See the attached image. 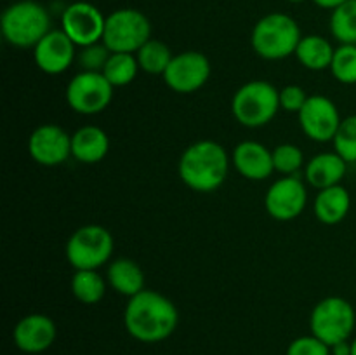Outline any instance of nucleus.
<instances>
[{"label": "nucleus", "mask_w": 356, "mask_h": 355, "mask_svg": "<svg viewBox=\"0 0 356 355\" xmlns=\"http://www.w3.org/2000/svg\"><path fill=\"white\" fill-rule=\"evenodd\" d=\"M287 2H292V3H301V2H306V0H287Z\"/></svg>", "instance_id": "obj_36"}, {"label": "nucleus", "mask_w": 356, "mask_h": 355, "mask_svg": "<svg viewBox=\"0 0 356 355\" xmlns=\"http://www.w3.org/2000/svg\"><path fill=\"white\" fill-rule=\"evenodd\" d=\"M313 2L316 3L318 7H323V9H336V7L343 6L344 2H348V0H313Z\"/></svg>", "instance_id": "obj_34"}, {"label": "nucleus", "mask_w": 356, "mask_h": 355, "mask_svg": "<svg viewBox=\"0 0 356 355\" xmlns=\"http://www.w3.org/2000/svg\"><path fill=\"white\" fill-rule=\"evenodd\" d=\"M179 313L167 296L156 291L143 289L139 294L129 298L124 312L127 333L141 343H159L176 331Z\"/></svg>", "instance_id": "obj_1"}, {"label": "nucleus", "mask_w": 356, "mask_h": 355, "mask_svg": "<svg viewBox=\"0 0 356 355\" xmlns=\"http://www.w3.org/2000/svg\"><path fill=\"white\" fill-rule=\"evenodd\" d=\"M233 166L247 180L263 181L275 171L273 153L257 141H242L233 150Z\"/></svg>", "instance_id": "obj_17"}, {"label": "nucleus", "mask_w": 356, "mask_h": 355, "mask_svg": "<svg viewBox=\"0 0 356 355\" xmlns=\"http://www.w3.org/2000/svg\"><path fill=\"white\" fill-rule=\"evenodd\" d=\"M113 89L101 72H80L66 87V101L76 113L96 115L111 103Z\"/></svg>", "instance_id": "obj_9"}, {"label": "nucleus", "mask_w": 356, "mask_h": 355, "mask_svg": "<svg viewBox=\"0 0 356 355\" xmlns=\"http://www.w3.org/2000/svg\"><path fill=\"white\" fill-rule=\"evenodd\" d=\"M110 56V49L103 42H97L87 47H80V52H76V61L82 66V72H103Z\"/></svg>", "instance_id": "obj_30"}, {"label": "nucleus", "mask_w": 356, "mask_h": 355, "mask_svg": "<svg viewBox=\"0 0 356 355\" xmlns=\"http://www.w3.org/2000/svg\"><path fill=\"white\" fill-rule=\"evenodd\" d=\"M336 49L332 47L327 38L320 35H306L301 38L298 49H296V58L305 68L313 72H322L330 68Z\"/></svg>", "instance_id": "obj_22"}, {"label": "nucleus", "mask_w": 356, "mask_h": 355, "mask_svg": "<svg viewBox=\"0 0 356 355\" xmlns=\"http://www.w3.org/2000/svg\"><path fill=\"white\" fill-rule=\"evenodd\" d=\"M28 152L40 166H61L72 155V136L56 124H42L31 132Z\"/></svg>", "instance_id": "obj_14"}, {"label": "nucleus", "mask_w": 356, "mask_h": 355, "mask_svg": "<svg viewBox=\"0 0 356 355\" xmlns=\"http://www.w3.org/2000/svg\"><path fill=\"white\" fill-rule=\"evenodd\" d=\"M355 326L356 312L353 305L341 296H329L318 301L309 317L312 334L329 347L350 340Z\"/></svg>", "instance_id": "obj_6"}, {"label": "nucleus", "mask_w": 356, "mask_h": 355, "mask_svg": "<svg viewBox=\"0 0 356 355\" xmlns=\"http://www.w3.org/2000/svg\"><path fill=\"white\" fill-rule=\"evenodd\" d=\"M330 352H332V355H351V343L348 340L341 341V343L330 347Z\"/></svg>", "instance_id": "obj_33"}, {"label": "nucleus", "mask_w": 356, "mask_h": 355, "mask_svg": "<svg viewBox=\"0 0 356 355\" xmlns=\"http://www.w3.org/2000/svg\"><path fill=\"white\" fill-rule=\"evenodd\" d=\"M136 58H138L139 68L143 72L149 73V75H163L174 56L170 52L169 45L163 44L162 40H156V38H149L136 52Z\"/></svg>", "instance_id": "obj_25"}, {"label": "nucleus", "mask_w": 356, "mask_h": 355, "mask_svg": "<svg viewBox=\"0 0 356 355\" xmlns=\"http://www.w3.org/2000/svg\"><path fill=\"white\" fill-rule=\"evenodd\" d=\"M334 148L348 164L356 162V115L343 118L334 138Z\"/></svg>", "instance_id": "obj_28"}, {"label": "nucleus", "mask_w": 356, "mask_h": 355, "mask_svg": "<svg viewBox=\"0 0 356 355\" xmlns=\"http://www.w3.org/2000/svg\"><path fill=\"white\" fill-rule=\"evenodd\" d=\"M108 282L118 294L132 298L145 289V274L136 261L118 258L108 267Z\"/></svg>", "instance_id": "obj_21"}, {"label": "nucleus", "mask_w": 356, "mask_h": 355, "mask_svg": "<svg viewBox=\"0 0 356 355\" xmlns=\"http://www.w3.org/2000/svg\"><path fill=\"white\" fill-rule=\"evenodd\" d=\"M348 171V162L336 152L318 153L306 164V181L312 187L323 188L341 184Z\"/></svg>", "instance_id": "obj_18"}, {"label": "nucleus", "mask_w": 356, "mask_h": 355, "mask_svg": "<svg viewBox=\"0 0 356 355\" xmlns=\"http://www.w3.org/2000/svg\"><path fill=\"white\" fill-rule=\"evenodd\" d=\"M301 38V28L294 17L284 13H271L257 21L250 35V44L259 58L280 61L296 54Z\"/></svg>", "instance_id": "obj_3"}, {"label": "nucleus", "mask_w": 356, "mask_h": 355, "mask_svg": "<svg viewBox=\"0 0 356 355\" xmlns=\"http://www.w3.org/2000/svg\"><path fill=\"white\" fill-rule=\"evenodd\" d=\"M306 202H308V191L301 178L285 176L268 188L264 207L273 219L291 221L305 211Z\"/></svg>", "instance_id": "obj_13"}, {"label": "nucleus", "mask_w": 356, "mask_h": 355, "mask_svg": "<svg viewBox=\"0 0 356 355\" xmlns=\"http://www.w3.org/2000/svg\"><path fill=\"white\" fill-rule=\"evenodd\" d=\"M334 79L346 86L356 84V45L341 44L334 52L332 65H330Z\"/></svg>", "instance_id": "obj_27"}, {"label": "nucleus", "mask_w": 356, "mask_h": 355, "mask_svg": "<svg viewBox=\"0 0 356 355\" xmlns=\"http://www.w3.org/2000/svg\"><path fill=\"white\" fill-rule=\"evenodd\" d=\"M0 28L3 38L14 47H35L51 31V16L42 3L19 0L3 10Z\"/></svg>", "instance_id": "obj_4"}, {"label": "nucleus", "mask_w": 356, "mask_h": 355, "mask_svg": "<svg viewBox=\"0 0 356 355\" xmlns=\"http://www.w3.org/2000/svg\"><path fill=\"white\" fill-rule=\"evenodd\" d=\"M113 247V235L104 226H80L66 244V260L75 270H97L110 261Z\"/></svg>", "instance_id": "obj_7"}, {"label": "nucleus", "mask_w": 356, "mask_h": 355, "mask_svg": "<svg viewBox=\"0 0 356 355\" xmlns=\"http://www.w3.org/2000/svg\"><path fill=\"white\" fill-rule=\"evenodd\" d=\"M70 285L73 296L83 305H96L106 292V282L97 270H75Z\"/></svg>", "instance_id": "obj_23"}, {"label": "nucleus", "mask_w": 356, "mask_h": 355, "mask_svg": "<svg viewBox=\"0 0 356 355\" xmlns=\"http://www.w3.org/2000/svg\"><path fill=\"white\" fill-rule=\"evenodd\" d=\"M273 166L275 171L285 174V176H294L305 164V155L299 146L292 143H284L273 148Z\"/></svg>", "instance_id": "obj_29"}, {"label": "nucleus", "mask_w": 356, "mask_h": 355, "mask_svg": "<svg viewBox=\"0 0 356 355\" xmlns=\"http://www.w3.org/2000/svg\"><path fill=\"white\" fill-rule=\"evenodd\" d=\"M229 157L218 141L202 139L183 152L179 159V178L198 194H211L226 181Z\"/></svg>", "instance_id": "obj_2"}, {"label": "nucleus", "mask_w": 356, "mask_h": 355, "mask_svg": "<svg viewBox=\"0 0 356 355\" xmlns=\"http://www.w3.org/2000/svg\"><path fill=\"white\" fill-rule=\"evenodd\" d=\"M152 38V23L138 9H118L106 16L103 44L111 52L136 54Z\"/></svg>", "instance_id": "obj_8"}, {"label": "nucleus", "mask_w": 356, "mask_h": 355, "mask_svg": "<svg viewBox=\"0 0 356 355\" xmlns=\"http://www.w3.org/2000/svg\"><path fill=\"white\" fill-rule=\"evenodd\" d=\"M298 117L302 132L316 143L334 141L337 129L343 122L336 103L322 94L309 96Z\"/></svg>", "instance_id": "obj_11"}, {"label": "nucleus", "mask_w": 356, "mask_h": 355, "mask_svg": "<svg viewBox=\"0 0 356 355\" xmlns=\"http://www.w3.org/2000/svg\"><path fill=\"white\" fill-rule=\"evenodd\" d=\"M38 70L47 75H61L76 59V45L63 30H51L33 47Z\"/></svg>", "instance_id": "obj_15"}, {"label": "nucleus", "mask_w": 356, "mask_h": 355, "mask_svg": "<svg viewBox=\"0 0 356 355\" xmlns=\"http://www.w3.org/2000/svg\"><path fill=\"white\" fill-rule=\"evenodd\" d=\"M162 77L176 93H195L207 84L211 77V61L204 52L184 51L174 56Z\"/></svg>", "instance_id": "obj_12"}, {"label": "nucleus", "mask_w": 356, "mask_h": 355, "mask_svg": "<svg viewBox=\"0 0 356 355\" xmlns=\"http://www.w3.org/2000/svg\"><path fill=\"white\" fill-rule=\"evenodd\" d=\"M287 355H332L330 347L316 336L296 338L287 348Z\"/></svg>", "instance_id": "obj_31"}, {"label": "nucleus", "mask_w": 356, "mask_h": 355, "mask_svg": "<svg viewBox=\"0 0 356 355\" xmlns=\"http://www.w3.org/2000/svg\"><path fill=\"white\" fill-rule=\"evenodd\" d=\"M14 343L24 354H42L52 347L58 336V327L44 313H30L14 327Z\"/></svg>", "instance_id": "obj_16"}, {"label": "nucleus", "mask_w": 356, "mask_h": 355, "mask_svg": "<svg viewBox=\"0 0 356 355\" xmlns=\"http://www.w3.org/2000/svg\"><path fill=\"white\" fill-rule=\"evenodd\" d=\"M139 72V63L136 54L131 52H111L110 59L104 65L103 75L113 87L129 86Z\"/></svg>", "instance_id": "obj_24"}, {"label": "nucleus", "mask_w": 356, "mask_h": 355, "mask_svg": "<svg viewBox=\"0 0 356 355\" xmlns=\"http://www.w3.org/2000/svg\"><path fill=\"white\" fill-rule=\"evenodd\" d=\"M351 207L350 191L343 184L323 188L318 191L313 204L316 219L323 225H337L348 216Z\"/></svg>", "instance_id": "obj_20"}, {"label": "nucleus", "mask_w": 356, "mask_h": 355, "mask_svg": "<svg viewBox=\"0 0 356 355\" xmlns=\"http://www.w3.org/2000/svg\"><path fill=\"white\" fill-rule=\"evenodd\" d=\"M308 97L309 96L301 86L291 84L280 90V108L285 111H291V113H299Z\"/></svg>", "instance_id": "obj_32"}, {"label": "nucleus", "mask_w": 356, "mask_h": 355, "mask_svg": "<svg viewBox=\"0 0 356 355\" xmlns=\"http://www.w3.org/2000/svg\"><path fill=\"white\" fill-rule=\"evenodd\" d=\"M330 33L341 44L356 45V0H348L332 10Z\"/></svg>", "instance_id": "obj_26"}, {"label": "nucleus", "mask_w": 356, "mask_h": 355, "mask_svg": "<svg viewBox=\"0 0 356 355\" xmlns=\"http://www.w3.org/2000/svg\"><path fill=\"white\" fill-rule=\"evenodd\" d=\"M106 17L89 2H73L61 16V30L72 38L76 47L103 42Z\"/></svg>", "instance_id": "obj_10"}, {"label": "nucleus", "mask_w": 356, "mask_h": 355, "mask_svg": "<svg viewBox=\"0 0 356 355\" xmlns=\"http://www.w3.org/2000/svg\"><path fill=\"white\" fill-rule=\"evenodd\" d=\"M351 355H356V338L351 341Z\"/></svg>", "instance_id": "obj_35"}, {"label": "nucleus", "mask_w": 356, "mask_h": 355, "mask_svg": "<svg viewBox=\"0 0 356 355\" xmlns=\"http://www.w3.org/2000/svg\"><path fill=\"white\" fill-rule=\"evenodd\" d=\"M278 110L280 90L266 80H250L233 94L232 113L243 127H263L273 120Z\"/></svg>", "instance_id": "obj_5"}, {"label": "nucleus", "mask_w": 356, "mask_h": 355, "mask_svg": "<svg viewBox=\"0 0 356 355\" xmlns=\"http://www.w3.org/2000/svg\"><path fill=\"white\" fill-rule=\"evenodd\" d=\"M110 138L97 125H83L72 134V155L82 164H97L108 155Z\"/></svg>", "instance_id": "obj_19"}]
</instances>
